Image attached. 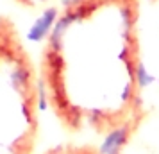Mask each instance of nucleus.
<instances>
[{
    "mask_svg": "<svg viewBox=\"0 0 159 154\" xmlns=\"http://www.w3.org/2000/svg\"><path fill=\"white\" fill-rule=\"evenodd\" d=\"M41 100L36 61L15 20L0 15V154H36Z\"/></svg>",
    "mask_w": 159,
    "mask_h": 154,
    "instance_id": "nucleus-2",
    "label": "nucleus"
},
{
    "mask_svg": "<svg viewBox=\"0 0 159 154\" xmlns=\"http://www.w3.org/2000/svg\"><path fill=\"white\" fill-rule=\"evenodd\" d=\"M38 72L45 102L68 134L122 131L143 91L141 0H65Z\"/></svg>",
    "mask_w": 159,
    "mask_h": 154,
    "instance_id": "nucleus-1",
    "label": "nucleus"
},
{
    "mask_svg": "<svg viewBox=\"0 0 159 154\" xmlns=\"http://www.w3.org/2000/svg\"><path fill=\"white\" fill-rule=\"evenodd\" d=\"M107 154H159V82L145 88L134 117L115 134Z\"/></svg>",
    "mask_w": 159,
    "mask_h": 154,
    "instance_id": "nucleus-3",
    "label": "nucleus"
},
{
    "mask_svg": "<svg viewBox=\"0 0 159 154\" xmlns=\"http://www.w3.org/2000/svg\"><path fill=\"white\" fill-rule=\"evenodd\" d=\"M18 6H22L25 9H39V7H45L56 0H15Z\"/></svg>",
    "mask_w": 159,
    "mask_h": 154,
    "instance_id": "nucleus-5",
    "label": "nucleus"
},
{
    "mask_svg": "<svg viewBox=\"0 0 159 154\" xmlns=\"http://www.w3.org/2000/svg\"><path fill=\"white\" fill-rule=\"evenodd\" d=\"M41 154H102L100 149H97L91 143H61L47 149Z\"/></svg>",
    "mask_w": 159,
    "mask_h": 154,
    "instance_id": "nucleus-4",
    "label": "nucleus"
},
{
    "mask_svg": "<svg viewBox=\"0 0 159 154\" xmlns=\"http://www.w3.org/2000/svg\"><path fill=\"white\" fill-rule=\"evenodd\" d=\"M152 2H159V0H152Z\"/></svg>",
    "mask_w": 159,
    "mask_h": 154,
    "instance_id": "nucleus-6",
    "label": "nucleus"
}]
</instances>
